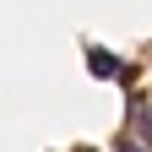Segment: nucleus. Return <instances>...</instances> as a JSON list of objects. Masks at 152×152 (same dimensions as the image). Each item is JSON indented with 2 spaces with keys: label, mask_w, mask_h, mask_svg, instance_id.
<instances>
[{
  "label": "nucleus",
  "mask_w": 152,
  "mask_h": 152,
  "mask_svg": "<svg viewBox=\"0 0 152 152\" xmlns=\"http://www.w3.org/2000/svg\"><path fill=\"white\" fill-rule=\"evenodd\" d=\"M87 60H92V76H114V71H120V60H114L109 49H92Z\"/></svg>",
  "instance_id": "1"
},
{
  "label": "nucleus",
  "mask_w": 152,
  "mask_h": 152,
  "mask_svg": "<svg viewBox=\"0 0 152 152\" xmlns=\"http://www.w3.org/2000/svg\"><path fill=\"white\" fill-rule=\"evenodd\" d=\"M136 130H141V136L152 141V114H147V109H136Z\"/></svg>",
  "instance_id": "2"
},
{
  "label": "nucleus",
  "mask_w": 152,
  "mask_h": 152,
  "mask_svg": "<svg viewBox=\"0 0 152 152\" xmlns=\"http://www.w3.org/2000/svg\"><path fill=\"white\" fill-rule=\"evenodd\" d=\"M114 152H147L141 141H130V136H120V141H114Z\"/></svg>",
  "instance_id": "3"
}]
</instances>
